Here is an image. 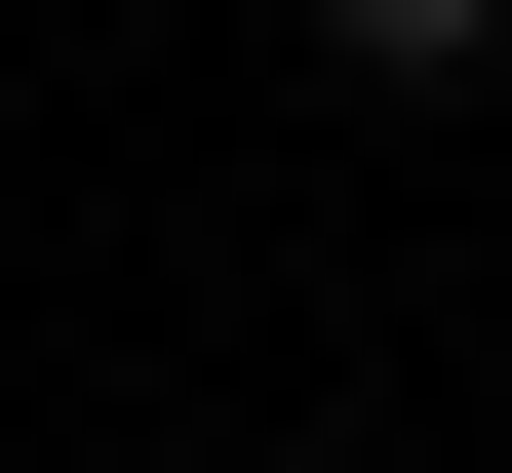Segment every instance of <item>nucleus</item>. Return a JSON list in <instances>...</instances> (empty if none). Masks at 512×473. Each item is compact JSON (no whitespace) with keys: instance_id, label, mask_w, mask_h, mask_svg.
Returning <instances> with one entry per match:
<instances>
[{"instance_id":"1","label":"nucleus","mask_w":512,"mask_h":473,"mask_svg":"<svg viewBox=\"0 0 512 473\" xmlns=\"http://www.w3.org/2000/svg\"><path fill=\"white\" fill-rule=\"evenodd\" d=\"M316 40H355V79H512V0H316Z\"/></svg>"}]
</instances>
